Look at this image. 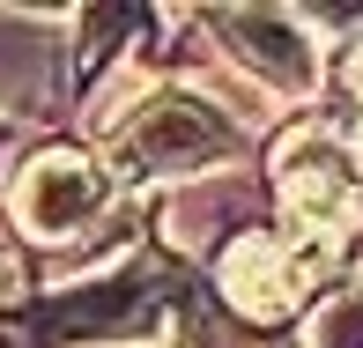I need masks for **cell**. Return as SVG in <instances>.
<instances>
[{
	"mask_svg": "<svg viewBox=\"0 0 363 348\" xmlns=\"http://www.w3.org/2000/svg\"><path fill=\"white\" fill-rule=\"evenodd\" d=\"M245 148V126L230 119L216 96L193 89H156L134 104V119H119L111 134V186H156V178H193L216 171Z\"/></svg>",
	"mask_w": 363,
	"mask_h": 348,
	"instance_id": "6da1fadb",
	"label": "cell"
},
{
	"mask_svg": "<svg viewBox=\"0 0 363 348\" xmlns=\"http://www.w3.org/2000/svg\"><path fill=\"white\" fill-rule=\"evenodd\" d=\"M104 208H111V163L82 156V148H45V156H30L23 171H15V186H8L15 230H30L38 245L82 237Z\"/></svg>",
	"mask_w": 363,
	"mask_h": 348,
	"instance_id": "7a4b0ae2",
	"label": "cell"
},
{
	"mask_svg": "<svg viewBox=\"0 0 363 348\" xmlns=\"http://www.w3.org/2000/svg\"><path fill=\"white\" fill-rule=\"evenodd\" d=\"M274 193L296 215L311 245H334L341 230H356L363 215V171H356V148L334 134H289L282 156H274Z\"/></svg>",
	"mask_w": 363,
	"mask_h": 348,
	"instance_id": "3957f363",
	"label": "cell"
},
{
	"mask_svg": "<svg viewBox=\"0 0 363 348\" xmlns=\"http://www.w3.org/2000/svg\"><path fill=\"white\" fill-rule=\"evenodd\" d=\"M208 23L223 30L230 60H238L252 82H267L274 96H311L326 74L319 60V23L311 15H289V8H216Z\"/></svg>",
	"mask_w": 363,
	"mask_h": 348,
	"instance_id": "277c9868",
	"label": "cell"
},
{
	"mask_svg": "<svg viewBox=\"0 0 363 348\" xmlns=\"http://www.w3.org/2000/svg\"><path fill=\"white\" fill-rule=\"evenodd\" d=\"M326 252H334V245H311V237H304V245L289 252L274 230H252V237H238V245L216 259V281H223L230 311H245L252 326H274V319H289V311L304 304V289L319 281Z\"/></svg>",
	"mask_w": 363,
	"mask_h": 348,
	"instance_id": "5b68a950",
	"label": "cell"
},
{
	"mask_svg": "<svg viewBox=\"0 0 363 348\" xmlns=\"http://www.w3.org/2000/svg\"><path fill=\"white\" fill-rule=\"evenodd\" d=\"M349 82H356V96H363V45H356V60H349Z\"/></svg>",
	"mask_w": 363,
	"mask_h": 348,
	"instance_id": "8992f818",
	"label": "cell"
},
{
	"mask_svg": "<svg viewBox=\"0 0 363 348\" xmlns=\"http://www.w3.org/2000/svg\"><path fill=\"white\" fill-rule=\"evenodd\" d=\"M0 148H8V119H0Z\"/></svg>",
	"mask_w": 363,
	"mask_h": 348,
	"instance_id": "52a82bcc",
	"label": "cell"
}]
</instances>
